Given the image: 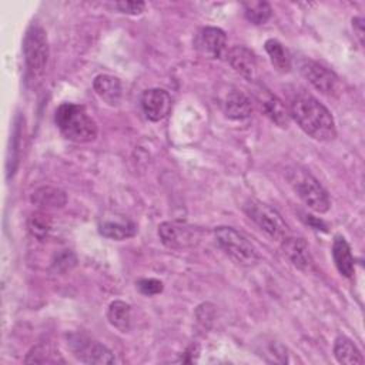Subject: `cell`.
I'll return each mask as SVG.
<instances>
[{
  "label": "cell",
  "mask_w": 365,
  "mask_h": 365,
  "mask_svg": "<svg viewBox=\"0 0 365 365\" xmlns=\"http://www.w3.org/2000/svg\"><path fill=\"white\" fill-rule=\"evenodd\" d=\"M244 9V16L245 19L252 23V24H265L272 14V9L269 3L261 1V0H251V1H244L242 3Z\"/></svg>",
  "instance_id": "cell-24"
},
{
  "label": "cell",
  "mask_w": 365,
  "mask_h": 365,
  "mask_svg": "<svg viewBox=\"0 0 365 365\" xmlns=\"http://www.w3.org/2000/svg\"><path fill=\"white\" fill-rule=\"evenodd\" d=\"M332 258L341 275L351 278L355 274V262L351 247L342 235H336L332 242Z\"/></svg>",
  "instance_id": "cell-18"
},
{
  "label": "cell",
  "mask_w": 365,
  "mask_h": 365,
  "mask_svg": "<svg viewBox=\"0 0 365 365\" xmlns=\"http://www.w3.org/2000/svg\"><path fill=\"white\" fill-rule=\"evenodd\" d=\"M307 222H309L315 230H325V224L321 220L314 218L312 215H307Z\"/></svg>",
  "instance_id": "cell-32"
},
{
  "label": "cell",
  "mask_w": 365,
  "mask_h": 365,
  "mask_svg": "<svg viewBox=\"0 0 365 365\" xmlns=\"http://www.w3.org/2000/svg\"><path fill=\"white\" fill-rule=\"evenodd\" d=\"M257 100L264 114L272 123H275L278 127H282V128L288 127L289 117H291L289 110L284 106V103L277 96H274L268 90H259L257 94Z\"/></svg>",
  "instance_id": "cell-15"
},
{
  "label": "cell",
  "mask_w": 365,
  "mask_h": 365,
  "mask_svg": "<svg viewBox=\"0 0 365 365\" xmlns=\"http://www.w3.org/2000/svg\"><path fill=\"white\" fill-rule=\"evenodd\" d=\"M98 232L106 238L123 241L135 235L137 225L127 217H104L98 222Z\"/></svg>",
  "instance_id": "cell-14"
},
{
  "label": "cell",
  "mask_w": 365,
  "mask_h": 365,
  "mask_svg": "<svg viewBox=\"0 0 365 365\" xmlns=\"http://www.w3.org/2000/svg\"><path fill=\"white\" fill-rule=\"evenodd\" d=\"M107 319L120 332H128L131 328V307L120 299L113 301L107 309Z\"/></svg>",
  "instance_id": "cell-22"
},
{
  "label": "cell",
  "mask_w": 365,
  "mask_h": 365,
  "mask_svg": "<svg viewBox=\"0 0 365 365\" xmlns=\"http://www.w3.org/2000/svg\"><path fill=\"white\" fill-rule=\"evenodd\" d=\"M214 237L220 248L238 265L252 267L258 262L259 255L255 247L232 227L221 225L214 230Z\"/></svg>",
  "instance_id": "cell-5"
},
{
  "label": "cell",
  "mask_w": 365,
  "mask_h": 365,
  "mask_svg": "<svg viewBox=\"0 0 365 365\" xmlns=\"http://www.w3.org/2000/svg\"><path fill=\"white\" fill-rule=\"evenodd\" d=\"M299 71L308 80V83L322 94L332 96L339 90V80L336 74L318 61L302 58L299 61Z\"/></svg>",
  "instance_id": "cell-8"
},
{
  "label": "cell",
  "mask_w": 365,
  "mask_h": 365,
  "mask_svg": "<svg viewBox=\"0 0 365 365\" xmlns=\"http://www.w3.org/2000/svg\"><path fill=\"white\" fill-rule=\"evenodd\" d=\"M67 348L80 362L84 364H114L115 358L113 352L101 342L93 339L84 332H70L67 334Z\"/></svg>",
  "instance_id": "cell-6"
},
{
  "label": "cell",
  "mask_w": 365,
  "mask_h": 365,
  "mask_svg": "<svg viewBox=\"0 0 365 365\" xmlns=\"http://www.w3.org/2000/svg\"><path fill=\"white\" fill-rule=\"evenodd\" d=\"M224 113L231 120H245L252 114V101L242 91H231L222 103Z\"/></svg>",
  "instance_id": "cell-17"
},
{
  "label": "cell",
  "mask_w": 365,
  "mask_h": 365,
  "mask_svg": "<svg viewBox=\"0 0 365 365\" xmlns=\"http://www.w3.org/2000/svg\"><path fill=\"white\" fill-rule=\"evenodd\" d=\"M244 211L269 238L282 241L285 237H288L289 230L287 222L282 220L281 214L271 205L257 200H251L245 202Z\"/></svg>",
  "instance_id": "cell-7"
},
{
  "label": "cell",
  "mask_w": 365,
  "mask_h": 365,
  "mask_svg": "<svg viewBox=\"0 0 365 365\" xmlns=\"http://www.w3.org/2000/svg\"><path fill=\"white\" fill-rule=\"evenodd\" d=\"M265 51L272 63V66L281 71V73H287L291 68V57L288 50L284 47L282 43H279L275 38H268L264 44Z\"/></svg>",
  "instance_id": "cell-23"
},
{
  "label": "cell",
  "mask_w": 365,
  "mask_h": 365,
  "mask_svg": "<svg viewBox=\"0 0 365 365\" xmlns=\"http://www.w3.org/2000/svg\"><path fill=\"white\" fill-rule=\"evenodd\" d=\"M352 27L354 33L356 34L361 44H364V19L362 17H354L352 19Z\"/></svg>",
  "instance_id": "cell-31"
},
{
  "label": "cell",
  "mask_w": 365,
  "mask_h": 365,
  "mask_svg": "<svg viewBox=\"0 0 365 365\" xmlns=\"http://www.w3.org/2000/svg\"><path fill=\"white\" fill-rule=\"evenodd\" d=\"M158 235L163 244L171 250L190 248L200 240L198 230L177 221L161 222L158 225Z\"/></svg>",
  "instance_id": "cell-9"
},
{
  "label": "cell",
  "mask_w": 365,
  "mask_h": 365,
  "mask_svg": "<svg viewBox=\"0 0 365 365\" xmlns=\"http://www.w3.org/2000/svg\"><path fill=\"white\" fill-rule=\"evenodd\" d=\"M27 227H29V231L30 234L38 240V241H44L47 240L50 231H51V218L43 212V211H36L33 212L30 217H29V221H27Z\"/></svg>",
  "instance_id": "cell-26"
},
{
  "label": "cell",
  "mask_w": 365,
  "mask_h": 365,
  "mask_svg": "<svg viewBox=\"0 0 365 365\" xmlns=\"http://www.w3.org/2000/svg\"><path fill=\"white\" fill-rule=\"evenodd\" d=\"M26 364H53V362H64V359L53 349L50 344L40 342L33 346L27 356L24 358Z\"/></svg>",
  "instance_id": "cell-25"
},
{
  "label": "cell",
  "mask_w": 365,
  "mask_h": 365,
  "mask_svg": "<svg viewBox=\"0 0 365 365\" xmlns=\"http://www.w3.org/2000/svg\"><path fill=\"white\" fill-rule=\"evenodd\" d=\"M281 251L284 257L298 269L308 272L314 267V259L309 252L308 244L304 238L285 237L281 244Z\"/></svg>",
  "instance_id": "cell-13"
},
{
  "label": "cell",
  "mask_w": 365,
  "mask_h": 365,
  "mask_svg": "<svg viewBox=\"0 0 365 365\" xmlns=\"http://www.w3.org/2000/svg\"><path fill=\"white\" fill-rule=\"evenodd\" d=\"M141 107L150 121H160L171 110V97L164 88H148L141 94Z\"/></svg>",
  "instance_id": "cell-11"
},
{
  "label": "cell",
  "mask_w": 365,
  "mask_h": 365,
  "mask_svg": "<svg viewBox=\"0 0 365 365\" xmlns=\"http://www.w3.org/2000/svg\"><path fill=\"white\" fill-rule=\"evenodd\" d=\"M289 115L312 138L329 141L336 135L335 121L331 111L314 96L301 91L289 103Z\"/></svg>",
  "instance_id": "cell-1"
},
{
  "label": "cell",
  "mask_w": 365,
  "mask_h": 365,
  "mask_svg": "<svg viewBox=\"0 0 365 365\" xmlns=\"http://www.w3.org/2000/svg\"><path fill=\"white\" fill-rule=\"evenodd\" d=\"M96 94L108 106H118L121 100V81L111 74H98L93 81Z\"/></svg>",
  "instance_id": "cell-16"
},
{
  "label": "cell",
  "mask_w": 365,
  "mask_h": 365,
  "mask_svg": "<svg viewBox=\"0 0 365 365\" xmlns=\"http://www.w3.org/2000/svg\"><path fill=\"white\" fill-rule=\"evenodd\" d=\"M225 33L218 27H202L194 38V47L207 58H220L225 51Z\"/></svg>",
  "instance_id": "cell-10"
},
{
  "label": "cell",
  "mask_w": 365,
  "mask_h": 365,
  "mask_svg": "<svg viewBox=\"0 0 365 365\" xmlns=\"http://www.w3.org/2000/svg\"><path fill=\"white\" fill-rule=\"evenodd\" d=\"M334 355L339 364H345V365L364 364V356L361 351L349 338L342 335H339L334 342Z\"/></svg>",
  "instance_id": "cell-21"
},
{
  "label": "cell",
  "mask_w": 365,
  "mask_h": 365,
  "mask_svg": "<svg viewBox=\"0 0 365 365\" xmlns=\"http://www.w3.org/2000/svg\"><path fill=\"white\" fill-rule=\"evenodd\" d=\"M198 355H200V346L198 344H191L187 346V349L180 355L178 358V362H182V364H192L198 359Z\"/></svg>",
  "instance_id": "cell-30"
},
{
  "label": "cell",
  "mask_w": 365,
  "mask_h": 365,
  "mask_svg": "<svg viewBox=\"0 0 365 365\" xmlns=\"http://www.w3.org/2000/svg\"><path fill=\"white\" fill-rule=\"evenodd\" d=\"M23 130H24V118L17 114L14 118L13 124V131H11V138H10V145H9V153H7V161H6V170H7V178L13 177L17 165H19V158L21 153V145H23Z\"/></svg>",
  "instance_id": "cell-19"
},
{
  "label": "cell",
  "mask_w": 365,
  "mask_h": 365,
  "mask_svg": "<svg viewBox=\"0 0 365 365\" xmlns=\"http://www.w3.org/2000/svg\"><path fill=\"white\" fill-rule=\"evenodd\" d=\"M195 315H197L198 324H201L204 328H210L214 318V307L211 304H201L197 308Z\"/></svg>",
  "instance_id": "cell-28"
},
{
  "label": "cell",
  "mask_w": 365,
  "mask_h": 365,
  "mask_svg": "<svg viewBox=\"0 0 365 365\" xmlns=\"http://www.w3.org/2000/svg\"><path fill=\"white\" fill-rule=\"evenodd\" d=\"M115 7L125 14H141L144 11L145 4L143 1H117Z\"/></svg>",
  "instance_id": "cell-29"
},
{
  "label": "cell",
  "mask_w": 365,
  "mask_h": 365,
  "mask_svg": "<svg viewBox=\"0 0 365 365\" xmlns=\"http://www.w3.org/2000/svg\"><path fill=\"white\" fill-rule=\"evenodd\" d=\"M23 56L27 80L31 83L38 81L46 71L48 60L47 33L41 26L30 24L26 30L23 40Z\"/></svg>",
  "instance_id": "cell-3"
},
{
  "label": "cell",
  "mask_w": 365,
  "mask_h": 365,
  "mask_svg": "<svg viewBox=\"0 0 365 365\" xmlns=\"http://www.w3.org/2000/svg\"><path fill=\"white\" fill-rule=\"evenodd\" d=\"M54 123L61 135L74 143H90L97 137L96 121L83 106L63 103L54 114Z\"/></svg>",
  "instance_id": "cell-2"
},
{
  "label": "cell",
  "mask_w": 365,
  "mask_h": 365,
  "mask_svg": "<svg viewBox=\"0 0 365 365\" xmlns=\"http://www.w3.org/2000/svg\"><path fill=\"white\" fill-rule=\"evenodd\" d=\"M30 201L40 208H61L67 202V195L57 187L44 185L33 191Z\"/></svg>",
  "instance_id": "cell-20"
},
{
  "label": "cell",
  "mask_w": 365,
  "mask_h": 365,
  "mask_svg": "<svg viewBox=\"0 0 365 365\" xmlns=\"http://www.w3.org/2000/svg\"><path fill=\"white\" fill-rule=\"evenodd\" d=\"M137 288L141 294L151 297V295H157L163 291V282L155 279V278H143L137 281Z\"/></svg>",
  "instance_id": "cell-27"
},
{
  "label": "cell",
  "mask_w": 365,
  "mask_h": 365,
  "mask_svg": "<svg viewBox=\"0 0 365 365\" xmlns=\"http://www.w3.org/2000/svg\"><path fill=\"white\" fill-rule=\"evenodd\" d=\"M287 178L298 197L312 211L322 214L329 210L331 201L328 192L312 174L301 168H292L288 170Z\"/></svg>",
  "instance_id": "cell-4"
},
{
  "label": "cell",
  "mask_w": 365,
  "mask_h": 365,
  "mask_svg": "<svg viewBox=\"0 0 365 365\" xmlns=\"http://www.w3.org/2000/svg\"><path fill=\"white\" fill-rule=\"evenodd\" d=\"M228 64L237 71L240 76L250 81H255L258 78V61L257 56L252 50L245 46H234L227 53Z\"/></svg>",
  "instance_id": "cell-12"
}]
</instances>
